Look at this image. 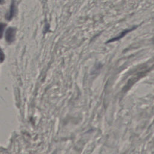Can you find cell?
Wrapping results in <instances>:
<instances>
[{
  "label": "cell",
  "instance_id": "6da1fadb",
  "mask_svg": "<svg viewBox=\"0 0 154 154\" xmlns=\"http://www.w3.org/2000/svg\"><path fill=\"white\" fill-rule=\"evenodd\" d=\"M16 32V29L15 28H13V27H9L7 29L5 32V38L7 43H11L14 40Z\"/></svg>",
  "mask_w": 154,
  "mask_h": 154
},
{
  "label": "cell",
  "instance_id": "7a4b0ae2",
  "mask_svg": "<svg viewBox=\"0 0 154 154\" xmlns=\"http://www.w3.org/2000/svg\"><path fill=\"white\" fill-rule=\"evenodd\" d=\"M15 13H16V5H15L14 1L13 0L11 2L8 13L5 15V19L8 20H11L13 17Z\"/></svg>",
  "mask_w": 154,
  "mask_h": 154
},
{
  "label": "cell",
  "instance_id": "3957f363",
  "mask_svg": "<svg viewBox=\"0 0 154 154\" xmlns=\"http://www.w3.org/2000/svg\"><path fill=\"white\" fill-rule=\"evenodd\" d=\"M6 26V24L2 22H0V39L2 37L4 30L5 29V27Z\"/></svg>",
  "mask_w": 154,
  "mask_h": 154
},
{
  "label": "cell",
  "instance_id": "277c9868",
  "mask_svg": "<svg viewBox=\"0 0 154 154\" xmlns=\"http://www.w3.org/2000/svg\"><path fill=\"white\" fill-rule=\"evenodd\" d=\"M4 58H5V55H4L2 50L0 48V63H2L4 61Z\"/></svg>",
  "mask_w": 154,
  "mask_h": 154
},
{
  "label": "cell",
  "instance_id": "5b68a950",
  "mask_svg": "<svg viewBox=\"0 0 154 154\" xmlns=\"http://www.w3.org/2000/svg\"><path fill=\"white\" fill-rule=\"evenodd\" d=\"M4 2V0H0V4H2Z\"/></svg>",
  "mask_w": 154,
  "mask_h": 154
}]
</instances>
